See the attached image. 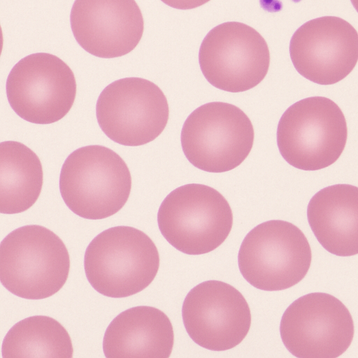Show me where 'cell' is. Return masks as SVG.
<instances>
[{
  "instance_id": "cell-1",
  "label": "cell",
  "mask_w": 358,
  "mask_h": 358,
  "mask_svg": "<svg viewBox=\"0 0 358 358\" xmlns=\"http://www.w3.org/2000/svg\"><path fill=\"white\" fill-rule=\"evenodd\" d=\"M69 271L66 245L45 227H21L1 243L0 280L17 296L31 300L50 297L64 285Z\"/></svg>"
},
{
  "instance_id": "cell-2",
  "label": "cell",
  "mask_w": 358,
  "mask_h": 358,
  "mask_svg": "<svg viewBox=\"0 0 358 358\" xmlns=\"http://www.w3.org/2000/svg\"><path fill=\"white\" fill-rule=\"evenodd\" d=\"M86 277L99 293L127 297L145 289L156 277L159 255L152 240L129 226L109 228L97 235L84 257Z\"/></svg>"
},
{
  "instance_id": "cell-3",
  "label": "cell",
  "mask_w": 358,
  "mask_h": 358,
  "mask_svg": "<svg viewBox=\"0 0 358 358\" xmlns=\"http://www.w3.org/2000/svg\"><path fill=\"white\" fill-rule=\"evenodd\" d=\"M131 176L123 159L99 145L82 147L65 160L59 177L62 197L77 215L89 220L107 218L127 203Z\"/></svg>"
},
{
  "instance_id": "cell-4",
  "label": "cell",
  "mask_w": 358,
  "mask_h": 358,
  "mask_svg": "<svg viewBox=\"0 0 358 358\" xmlns=\"http://www.w3.org/2000/svg\"><path fill=\"white\" fill-rule=\"evenodd\" d=\"M348 138L347 122L340 107L324 96L301 99L281 116L277 144L285 161L303 171H317L340 157Z\"/></svg>"
},
{
  "instance_id": "cell-5",
  "label": "cell",
  "mask_w": 358,
  "mask_h": 358,
  "mask_svg": "<svg viewBox=\"0 0 358 358\" xmlns=\"http://www.w3.org/2000/svg\"><path fill=\"white\" fill-rule=\"evenodd\" d=\"M159 230L180 252L199 255L220 246L233 225L227 199L215 189L197 183L184 185L169 193L157 213Z\"/></svg>"
},
{
  "instance_id": "cell-6",
  "label": "cell",
  "mask_w": 358,
  "mask_h": 358,
  "mask_svg": "<svg viewBox=\"0 0 358 358\" xmlns=\"http://www.w3.org/2000/svg\"><path fill=\"white\" fill-rule=\"evenodd\" d=\"M311 260V248L302 231L280 220L253 228L244 238L238 255L243 278L264 291H280L296 285L307 274Z\"/></svg>"
},
{
  "instance_id": "cell-7",
  "label": "cell",
  "mask_w": 358,
  "mask_h": 358,
  "mask_svg": "<svg viewBox=\"0 0 358 358\" xmlns=\"http://www.w3.org/2000/svg\"><path fill=\"white\" fill-rule=\"evenodd\" d=\"M252 124L238 107L216 101L195 109L181 131L182 151L195 167L210 173L234 169L249 155L254 143Z\"/></svg>"
},
{
  "instance_id": "cell-8",
  "label": "cell",
  "mask_w": 358,
  "mask_h": 358,
  "mask_svg": "<svg viewBox=\"0 0 358 358\" xmlns=\"http://www.w3.org/2000/svg\"><path fill=\"white\" fill-rule=\"evenodd\" d=\"M98 123L112 141L139 146L154 141L165 129L169 104L162 90L141 78H124L108 85L96 105Z\"/></svg>"
},
{
  "instance_id": "cell-9",
  "label": "cell",
  "mask_w": 358,
  "mask_h": 358,
  "mask_svg": "<svg viewBox=\"0 0 358 358\" xmlns=\"http://www.w3.org/2000/svg\"><path fill=\"white\" fill-rule=\"evenodd\" d=\"M199 62L213 86L229 92H243L266 77L270 52L265 39L254 28L227 22L207 34L200 46Z\"/></svg>"
},
{
  "instance_id": "cell-10",
  "label": "cell",
  "mask_w": 358,
  "mask_h": 358,
  "mask_svg": "<svg viewBox=\"0 0 358 358\" xmlns=\"http://www.w3.org/2000/svg\"><path fill=\"white\" fill-rule=\"evenodd\" d=\"M8 101L24 120L48 124L62 119L76 96V81L70 67L45 52L29 55L11 69L6 80Z\"/></svg>"
},
{
  "instance_id": "cell-11",
  "label": "cell",
  "mask_w": 358,
  "mask_h": 358,
  "mask_svg": "<svg viewBox=\"0 0 358 358\" xmlns=\"http://www.w3.org/2000/svg\"><path fill=\"white\" fill-rule=\"evenodd\" d=\"M283 344L299 358H336L351 345L355 327L347 307L335 296L313 292L292 302L280 325Z\"/></svg>"
},
{
  "instance_id": "cell-12",
  "label": "cell",
  "mask_w": 358,
  "mask_h": 358,
  "mask_svg": "<svg viewBox=\"0 0 358 358\" xmlns=\"http://www.w3.org/2000/svg\"><path fill=\"white\" fill-rule=\"evenodd\" d=\"M186 331L199 346L224 351L240 344L249 332L251 313L243 295L220 280H207L192 288L182 307Z\"/></svg>"
},
{
  "instance_id": "cell-13",
  "label": "cell",
  "mask_w": 358,
  "mask_h": 358,
  "mask_svg": "<svg viewBox=\"0 0 358 358\" xmlns=\"http://www.w3.org/2000/svg\"><path fill=\"white\" fill-rule=\"evenodd\" d=\"M289 55L296 70L315 83L335 84L348 76L358 62V32L335 16L310 20L293 34Z\"/></svg>"
},
{
  "instance_id": "cell-14",
  "label": "cell",
  "mask_w": 358,
  "mask_h": 358,
  "mask_svg": "<svg viewBox=\"0 0 358 358\" xmlns=\"http://www.w3.org/2000/svg\"><path fill=\"white\" fill-rule=\"evenodd\" d=\"M70 22L78 44L101 58L129 53L144 30L143 15L135 0H76Z\"/></svg>"
},
{
  "instance_id": "cell-15",
  "label": "cell",
  "mask_w": 358,
  "mask_h": 358,
  "mask_svg": "<svg viewBox=\"0 0 358 358\" xmlns=\"http://www.w3.org/2000/svg\"><path fill=\"white\" fill-rule=\"evenodd\" d=\"M173 343L168 316L157 308L140 306L113 320L104 334L103 350L107 358H168Z\"/></svg>"
},
{
  "instance_id": "cell-16",
  "label": "cell",
  "mask_w": 358,
  "mask_h": 358,
  "mask_svg": "<svg viewBox=\"0 0 358 358\" xmlns=\"http://www.w3.org/2000/svg\"><path fill=\"white\" fill-rule=\"evenodd\" d=\"M309 225L321 245L339 257L358 254V187L336 184L317 192L307 208Z\"/></svg>"
},
{
  "instance_id": "cell-17",
  "label": "cell",
  "mask_w": 358,
  "mask_h": 358,
  "mask_svg": "<svg viewBox=\"0 0 358 358\" xmlns=\"http://www.w3.org/2000/svg\"><path fill=\"white\" fill-rule=\"evenodd\" d=\"M43 182L41 162L22 143H0V213L16 214L30 208L38 199Z\"/></svg>"
},
{
  "instance_id": "cell-18",
  "label": "cell",
  "mask_w": 358,
  "mask_h": 358,
  "mask_svg": "<svg viewBox=\"0 0 358 358\" xmlns=\"http://www.w3.org/2000/svg\"><path fill=\"white\" fill-rule=\"evenodd\" d=\"M73 348L67 330L45 315L25 318L11 327L1 348L3 358H71Z\"/></svg>"
},
{
  "instance_id": "cell-19",
  "label": "cell",
  "mask_w": 358,
  "mask_h": 358,
  "mask_svg": "<svg viewBox=\"0 0 358 358\" xmlns=\"http://www.w3.org/2000/svg\"><path fill=\"white\" fill-rule=\"evenodd\" d=\"M167 6L176 9L189 10L201 6L210 0H161Z\"/></svg>"
},
{
  "instance_id": "cell-20",
  "label": "cell",
  "mask_w": 358,
  "mask_h": 358,
  "mask_svg": "<svg viewBox=\"0 0 358 358\" xmlns=\"http://www.w3.org/2000/svg\"><path fill=\"white\" fill-rule=\"evenodd\" d=\"M260 3L264 10L269 12L278 11L282 6L280 0H260Z\"/></svg>"
},
{
  "instance_id": "cell-21",
  "label": "cell",
  "mask_w": 358,
  "mask_h": 358,
  "mask_svg": "<svg viewBox=\"0 0 358 358\" xmlns=\"http://www.w3.org/2000/svg\"><path fill=\"white\" fill-rule=\"evenodd\" d=\"M352 6L358 13V0H350Z\"/></svg>"
}]
</instances>
